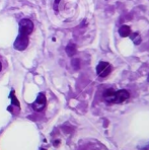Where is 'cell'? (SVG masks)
Wrapping results in <instances>:
<instances>
[{"label":"cell","instance_id":"6da1fadb","mask_svg":"<svg viewBox=\"0 0 149 150\" xmlns=\"http://www.w3.org/2000/svg\"><path fill=\"white\" fill-rule=\"evenodd\" d=\"M34 31V24L30 20H22L19 22V35L29 36Z\"/></svg>","mask_w":149,"mask_h":150},{"label":"cell","instance_id":"7a4b0ae2","mask_svg":"<svg viewBox=\"0 0 149 150\" xmlns=\"http://www.w3.org/2000/svg\"><path fill=\"white\" fill-rule=\"evenodd\" d=\"M112 72V66L107 62H99L97 66V73L99 77H107Z\"/></svg>","mask_w":149,"mask_h":150},{"label":"cell","instance_id":"3957f363","mask_svg":"<svg viewBox=\"0 0 149 150\" xmlns=\"http://www.w3.org/2000/svg\"><path fill=\"white\" fill-rule=\"evenodd\" d=\"M28 44H29V40H28V36H22V35H19L18 38L16 39L15 41V47L16 50H19V51H23L24 49L26 48L28 46Z\"/></svg>","mask_w":149,"mask_h":150},{"label":"cell","instance_id":"277c9868","mask_svg":"<svg viewBox=\"0 0 149 150\" xmlns=\"http://www.w3.org/2000/svg\"><path fill=\"white\" fill-rule=\"evenodd\" d=\"M45 106H46V98H45V96L43 93L39 94L38 98L36 100V102L33 104L34 110L37 111V112H40V111H42V110L44 109Z\"/></svg>","mask_w":149,"mask_h":150},{"label":"cell","instance_id":"5b68a950","mask_svg":"<svg viewBox=\"0 0 149 150\" xmlns=\"http://www.w3.org/2000/svg\"><path fill=\"white\" fill-rule=\"evenodd\" d=\"M130 98L129 91H127L126 89H120L118 91H116V100H115V104H122L125 100H127Z\"/></svg>","mask_w":149,"mask_h":150},{"label":"cell","instance_id":"8992f818","mask_svg":"<svg viewBox=\"0 0 149 150\" xmlns=\"http://www.w3.org/2000/svg\"><path fill=\"white\" fill-rule=\"evenodd\" d=\"M103 98L109 104H115V100H116V91L113 88L107 89L103 93Z\"/></svg>","mask_w":149,"mask_h":150},{"label":"cell","instance_id":"52a82bcc","mask_svg":"<svg viewBox=\"0 0 149 150\" xmlns=\"http://www.w3.org/2000/svg\"><path fill=\"white\" fill-rule=\"evenodd\" d=\"M119 34L122 38H127L131 35V28L128 26H122L119 28Z\"/></svg>","mask_w":149,"mask_h":150},{"label":"cell","instance_id":"ba28073f","mask_svg":"<svg viewBox=\"0 0 149 150\" xmlns=\"http://www.w3.org/2000/svg\"><path fill=\"white\" fill-rule=\"evenodd\" d=\"M7 67H8V63H7V60L0 54V76L4 73L7 70Z\"/></svg>","mask_w":149,"mask_h":150},{"label":"cell","instance_id":"9c48e42d","mask_svg":"<svg viewBox=\"0 0 149 150\" xmlns=\"http://www.w3.org/2000/svg\"><path fill=\"white\" fill-rule=\"evenodd\" d=\"M148 81H149V77H148Z\"/></svg>","mask_w":149,"mask_h":150}]
</instances>
